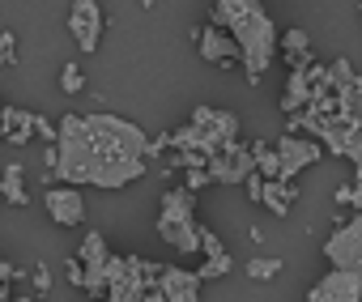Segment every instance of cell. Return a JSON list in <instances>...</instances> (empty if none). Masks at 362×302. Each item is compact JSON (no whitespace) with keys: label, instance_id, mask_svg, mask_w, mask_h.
I'll list each match as a JSON object with an SVG mask.
<instances>
[{"label":"cell","instance_id":"cell-1","mask_svg":"<svg viewBox=\"0 0 362 302\" xmlns=\"http://www.w3.org/2000/svg\"><path fill=\"white\" fill-rule=\"evenodd\" d=\"M47 167L56 171L60 183L119 192L145 179L149 171V132L111 111L60 115L56 140L47 149Z\"/></svg>","mask_w":362,"mask_h":302},{"label":"cell","instance_id":"cell-2","mask_svg":"<svg viewBox=\"0 0 362 302\" xmlns=\"http://www.w3.org/2000/svg\"><path fill=\"white\" fill-rule=\"evenodd\" d=\"M209 22L235 39L247 85H260V77L277 60V22L269 18V9L260 0H214Z\"/></svg>","mask_w":362,"mask_h":302},{"label":"cell","instance_id":"cell-3","mask_svg":"<svg viewBox=\"0 0 362 302\" xmlns=\"http://www.w3.org/2000/svg\"><path fill=\"white\" fill-rule=\"evenodd\" d=\"M239 140V115L235 111H218V107H192L188 123L170 132V149H179V154H218L222 145Z\"/></svg>","mask_w":362,"mask_h":302},{"label":"cell","instance_id":"cell-4","mask_svg":"<svg viewBox=\"0 0 362 302\" xmlns=\"http://www.w3.org/2000/svg\"><path fill=\"white\" fill-rule=\"evenodd\" d=\"M158 238L179 255H201V222H197V192L166 188L158 200Z\"/></svg>","mask_w":362,"mask_h":302},{"label":"cell","instance_id":"cell-5","mask_svg":"<svg viewBox=\"0 0 362 302\" xmlns=\"http://www.w3.org/2000/svg\"><path fill=\"white\" fill-rule=\"evenodd\" d=\"M303 128L311 140H320L328 154L354 162V171L362 175V115H315V111H298L290 119V132Z\"/></svg>","mask_w":362,"mask_h":302},{"label":"cell","instance_id":"cell-6","mask_svg":"<svg viewBox=\"0 0 362 302\" xmlns=\"http://www.w3.org/2000/svg\"><path fill=\"white\" fill-rule=\"evenodd\" d=\"M158 272H162V264H153L145 255H111L103 302H141L149 294V285L158 281Z\"/></svg>","mask_w":362,"mask_h":302},{"label":"cell","instance_id":"cell-7","mask_svg":"<svg viewBox=\"0 0 362 302\" xmlns=\"http://www.w3.org/2000/svg\"><path fill=\"white\" fill-rule=\"evenodd\" d=\"M324 255H328V268L354 272L358 277V289H362V213L337 222V230L324 238Z\"/></svg>","mask_w":362,"mask_h":302},{"label":"cell","instance_id":"cell-8","mask_svg":"<svg viewBox=\"0 0 362 302\" xmlns=\"http://www.w3.org/2000/svg\"><path fill=\"white\" fill-rule=\"evenodd\" d=\"M205 175H209V183H218V188H243L247 175H256L252 145H247V140H230V145H222L218 154H209Z\"/></svg>","mask_w":362,"mask_h":302},{"label":"cell","instance_id":"cell-9","mask_svg":"<svg viewBox=\"0 0 362 302\" xmlns=\"http://www.w3.org/2000/svg\"><path fill=\"white\" fill-rule=\"evenodd\" d=\"M77 264H81V289L90 298H103L107 294V264H111V247L98 230H90L77 247Z\"/></svg>","mask_w":362,"mask_h":302},{"label":"cell","instance_id":"cell-10","mask_svg":"<svg viewBox=\"0 0 362 302\" xmlns=\"http://www.w3.org/2000/svg\"><path fill=\"white\" fill-rule=\"evenodd\" d=\"M201 285L205 281L197 272H188V268H166L162 264L158 281L149 285V294L141 302H201Z\"/></svg>","mask_w":362,"mask_h":302},{"label":"cell","instance_id":"cell-11","mask_svg":"<svg viewBox=\"0 0 362 302\" xmlns=\"http://www.w3.org/2000/svg\"><path fill=\"white\" fill-rule=\"evenodd\" d=\"M69 30H73L77 52H86V56L98 52L103 30H107V18H103V5H98V0H73V9H69Z\"/></svg>","mask_w":362,"mask_h":302},{"label":"cell","instance_id":"cell-12","mask_svg":"<svg viewBox=\"0 0 362 302\" xmlns=\"http://www.w3.org/2000/svg\"><path fill=\"white\" fill-rule=\"evenodd\" d=\"M273 149H277V162H281V179H286V183H294L298 171H307V167H315V162L324 158V145H320V140L294 136V132H286Z\"/></svg>","mask_w":362,"mask_h":302},{"label":"cell","instance_id":"cell-13","mask_svg":"<svg viewBox=\"0 0 362 302\" xmlns=\"http://www.w3.org/2000/svg\"><path fill=\"white\" fill-rule=\"evenodd\" d=\"M43 209H47V217L56 222V226H81L86 222V196H81V188H73V183H52L47 192H43Z\"/></svg>","mask_w":362,"mask_h":302},{"label":"cell","instance_id":"cell-14","mask_svg":"<svg viewBox=\"0 0 362 302\" xmlns=\"http://www.w3.org/2000/svg\"><path fill=\"white\" fill-rule=\"evenodd\" d=\"M307 302H362L358 277L345 272V268H328V272L307 289Z\"/></svg>","mask_w":362,"mask_h":302},{"label":"cell","instance_id":"cell-15","mask_svg":"<svg viewBox=\"0 0 362 302\" xmlns=\"http://www.w3.org/2000/svg\"><path fill=\"white\" fill-rule=\"evenodd\" d=\"M197 52H201V60H209V64H218V68H235V64H239L235 39H230L226 30H218L214 22L197 30Z\"/></svg>","mask_w":362,"mask_h":302},{"label":"cell","instance_id":"cell-16","mask_svg":"<svg viewBox=\"0 0 362 302\" xmlns=\"http://www.w3.org/2000/svg\"><path fill=\"white\" fill-rule=\"evenodd\" d=\"M0 136L9 145H26L35 136V111H18V107H0Z\"/></svg>","mask_w":362,"mask_h":302},{"label":"cell","instance_id":"cell-17","mask_svg":"<svg viewBox=\"0 0 362 302\" xmlns=\"http://www.w3.org/2000/svg\"><path fill=\"white\" fill-rule=\"evenodd\" d=\"M294 200H298V188H294V183H286V179H264V188H260V205H264L269 213L286 217V213L294 209Z\"/></svg>","mask_w":362,"mask_h":302},{"label":"cell","instance_id":"cell-18","mask_svg":"<svg viewBox=\"0 0 362 302\" xmlns=\"http://www.w3.org/2000/svg\"><path fill=\"white\" fill-rule=\"evenodd\" d=\"M277 52L286 56V64H311V39L303 26H290L286 35H277Z\"/></svg>","mask_w":362,"mask_h":302},{"label":"cell","instance_id":"cell-19","mask_svg":"<svg viewBox=\"0 0 362 302\" xmlns=\"http://www.w3.org/2000/svg\"><path fill=\"white\" fill-rule=\"evenodd\" d=\"M0 196H5L9 205H30V196H26V188H22V162H9L5 167V175H0Z\"/></svg>","mask_w":362,"mask_h":302},{"label":"cell","instance_id":"cell-20","mask_svg":"<svg viewBox=\"0 0 362 302\" xmlns=\"http://www.w3.org/2000/svg\"><path fill=\"white\" fill-rule=\"evenodd\" d=\"M252 158H256V175L260 179H281V162H277V149L264 140H252Z\"/></svg>","mask_w":362,"mask_h":302},{"label":"cell","instance_id":"cell-21","mask_svg":"<svg viewBox=\"0 0 362 302\" xmlns=\"http://www.w3.org/2000/svg\"><path fill=\"white\" fill-rule=\"evenodd\" d=\"M235 268V260H230V251H214V255H205L201 260V268H197V277L201 281H218V277H226Z\"/></svg>","mask_w":362,"mask_h":302},{"label":"cell","instance_id":"cell-22","mask_svg":"<svg viewBox=\"0 0 362 302\" xmlns=\"http://www.w3.org/2000/svg\"><path fill=\"white\" fill-rule=\"evenodd\" d=\"M277 272H281V260L277 255H252L247 260V277L252 281H273Z\"/></svg>","mask_w":362,"mask_h":302},{"label":"cell","instance_id":"cell-23","mask_svg":"<svg viewBox=\"0 0 362 302\" xmlns=\"http://www.w3.org/2000/svg\"><path fill=\"white\" fill-rule=\"evenodd\" d=\"M60 90H64V94H81V90H86V73H81L77 60H69V64L60 68Z\"/></svg>","mask_w":362,"mask_h":302},{"label":"cell","instance_id":"cell-24","mask_svg":"<svg viewBox=\"0 0 362 302\" xmlns=\"http://www.w3.org/2000/svg\"><path fill=\"white\" fill-rule=\"evenodd\" d=\"M13 281H26V272H22V268H13L5 255H0V302H9V294H5V289H9Z\"/></svg>","mask_w":362,"mask_h":302},{"label":"cell","instance_id":"cell-25","mask_svg":"<svg viewBox=\"0 0 362 302\" xmlns=\"http://www.w3.org/2000/svg\"><path fill=\"white\" fill-rule=\"evenodd\" d=\"M18 60V35L13 30H0V68H9Z\"/></svg>","mask_w":362,"mask_h":302},{"label":"cell","instance_id":"cell-26","mask_svg":"<svg viewBox=\"0 0 362 302\" xmlns=\"http://www.w3.org/2000/svg\"><path fill=\"white\" fill-rule=\"evenodd\" d=\"M337 205H354V209L362 213V188H358V183H345V188H337Z\"/></svg>","mask_w":362,"mask_h":302},{"label":"cell","instance_id":"cell-27","mask_svg":"<svg viewBox=\"0 0 362 302\" xmlns=\"http://www.w3.org/2000/svg\"><path fill=\"white\" fill-rule=\"evenodd\" d=\"M30 281H35V289H39V294H47V289H52V268H47V264H35Z\"/></svg>","mask_w":362,"mask_h":302},{"label":"cell","instance_id":"cell-28","mask_svg":"<svg viewBox=\"0 0 362 302\" xmlns=\"http://www.w3.org/2000/svg\"><path fill=\"white\" fill-rule=\"evenodd\" d=\"M184 188H188V192H201V188H214V183H209V175H205V171H188Z\"/></svg>","mask_w":362,"mask_h":302},{"label":"cell","instance_id":"cell-29","mask_svg":"<svg viewBox=\"0 0 362 302\" xmlns=\"http://www.w3.org/2000/svg\"><path fill=\"white\" fill-rule=\"evenodd\" d=\"M35 132H39L43 140H56V123H52L47 115H35Z\"/></svg>","mask_w":362,"mask_h":302},{"label":"cell","instance_id":"cell-30","mask_svg":"<svg viewBox=\"0 0 362 302\" xmlns=\"http://www.w3.org/2000/svg\"><path fill=\"white\" fill-rule=\"evenodd\" d=\"M260 188H264V179H260V175H247V183H243L247 200H256V205H260Z\"/></svg>","mask_w":362,"mask_h":302},{"label":"cell","instance_id":"cell-31","mask_svg":"<svg viewBox=\"0 0 362 302\" xmlns=\"http://www.w3.org/2000/svg\"><path fill=\"white\" fill-rule=\"evenodd\" d=\"M162 149H170V132H158V136H149V158H153V154H162Z\"/></svg>","mask_w":362,"mask_h":302},{"label":"cell","instance_id":"cell-32","mask_svg":"<svg viewBox=\"0 0 362 302\" xmlns=\"http://www.w3.org/2000/svg\"><path fill=\"white\" fill-rule=\"evenodd\" d=\"M64 272H69V281H73V285L81 289V264H77V255H73V260L64 264Z\"/></svg>","mask_w":362,"mask_h":302},{"label":"cell","instance_id":"cell-33","mask_svg":"<svg viewBox=\"0 0 362 302\" xmlns=\"http://www.w3.org/2000/svg\"><path fill=\"white\" fill-rule=\"evenodd\" d=\"M9 302H43V298H26V294H18V298H9Z\"/></svg>","mask_w":362,"mask_h":302},{"label":"cell","instance_id":"cell-34","mask_svg":"<svg viewBox=\"0 0 362 302\" xmlns=\"http://www.w3.org/2000/svg\"><path fill=\"white\" fill-rule=\"evenodd\" d=\"M354 183H358V188H362V175H358V179H354Z\"/></svg>","mask_w":362,"mask_h":302},{"label":"cell","instance_id":"cell-35","mask_svg":"<svg viewBox=\"0 0 362 302\" xmlns=\"http://www.w3.org/2000/svg\"><path fill=\"white\" fill-rule=\"evenodd\" d=\"M358 13H362V5H358Z\"/></svg>","mask_w":362,"mask_h":302},{"label":"cell","instance_id":"cell-36","mask_svg":"<svg viewBox=\"0 0 362 302\" xmlns=\"http://www.w3.org/2000/svg\"><path fill=\"white\" fill-rule=\"evenodd\" d=\"M0 107H5V102H0Z\"/></svg>","mask_w":362,"mask_h":302}]
</instances>
